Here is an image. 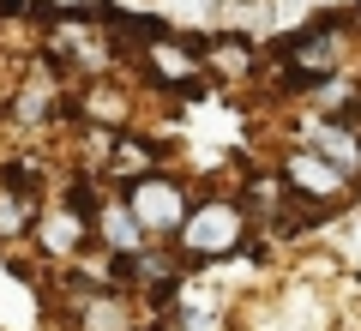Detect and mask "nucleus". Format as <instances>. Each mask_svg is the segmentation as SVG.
Segmentation results:
<instances>
[{"mask_svg":"<svg viewBox=\"0 0 361 331\" xmlns=\"http://www.w3.org/2000/svg\"><path fill=\"white\" fill-rule=\"evenodd\" d=\"M49 241H54V247H73V241H78V223H73V217H61V223H54V235H49Z\"/></svg>","mask_w":361,"mask_h":331,"instance_id":"nucleus-6","label":"nucleus"},{"mask_svg":"<svg viewBox=\"0 0 361 331\" xmlns=\"http://www.w3.org/2000/svg\"><path fill=\"white\" fill-rule=\"evenodd\" d=\"M85 331H127V307L121 301H97L85 313Z\"/></svg>","mask_w":361,"mask_h":331,"instance_id":"nucleus-5","label":"nucleus"},{"mask_svg":"<svg viewBox=\"0 0 361 331\" xmlns=\"http://www.w3.org/2000/svg\"><path fill=\"white\" fill-rule=\"evenodd\" d=\"M180 241H187V253H205V259L235 253V247H241V211H235L229 199H211L205 211H193V217H187Z\"/></svg>","mask_w":361,"mask_h":331,"instance_id":"nucleus-2","label":"nucleus"},{"mask_svg":"<svg viewBox=\"0 0 361 331\" xmlns=\"http://www.w3.org/2000/svg\"><path fill=\"white\" fill-rule=\"evenodd\" d=\"M337 181H343V175H337L331 163H313V157H307V163H301V157L289 163V187H295V193H337Z\"/></svg>","mask_w":361,"mask_h":331,"instance_id":"nucleus-4","label":"nucleus"},{"mask_svg":"<svg viewBox=\"0 0 361 331\" xmlns=\"http://www.w3.org/2000/svg\"><path fill=\"white\" fill-rule=\"evenodd\" d=\"M97 229H103V241L115 247L121 259H127V253H145V229H139V217H133L127 205H109V211H103V223H97Z\"/></svg>","mask_w":361,"mask_h":331,"instance_id":"nucleus-3","label":"nucleus"},{"mask_svg":"<svg viewBox=\"0 0 361 331\" xmlns=\"http://www.w3.org/2000/svg\"><path fill=\"white\" fill-rule=\"evenodd\" d=\"M127 211L139 217L145 235H180V229H187V217H193L180 181H169V175H139L127 187Z\"/></svg>","mask_w":361,"mask_h":331,"instance_id":"nucleus-1","label":"nucleus"}]
</instances>
